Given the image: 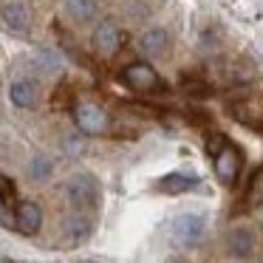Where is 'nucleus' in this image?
<instances>
[{"label":"nucleus","instance_id":"1","mask_svg":"<svg viewBox=\"0 0 263 263\" xmlns=\"http://www.w3.org/2000/svg\"><path fill=\"white\" fill-rule=\"evenodd\" d=\"M65 195H68L71 206H77V210H97L102 193H99V181L91 173H77L65 184Z\"/></svg>","mask_w":263,"mask_h":263},{"label":"nucleus","instance_id":"2","mask_svg":"<svg viewBox=\"0 0 263 263\" xmlns=\"http://www.w3.org/2000/svg\"><path fill=\"white\" fill-rule=\"evenodd\" d=\"M122 82H125L130 91H136V93H156V91L164 88L159 71H156L150 63H142V60L125 65V71H122Z\"/></svg>","mask_w":263,"mask_h":263},{"label":"nucleus","instance_id":"3","mask_svg":"<svg viewBox=\"0 0 263 263\" xmlns=\"http://www.w3.org/2000/svg\"><path fill=\"white\" fill-rule=\"evenodd\" d=\"M223 246H227L229 257H235V260H249V257H255L260 240H257L255 227H249V223H238V227H232L227 232Z\"/></svg>","mask_w":263,"mask_h":263},{"label":"nucleus","instance_id":"4","mask_svg":"<svg viewBox=\"0 0 263 263\" xmlns=\"http://www.w3.org/2000/svg\"><path fill=\"white\" fill-rule=\"evenodd\" d=\"M212 159H215L212 161L215 178L223 184V187H232V184L238 181L240 170H243V153H240V147H235L232 142H227Z\"/></svg>","mask_w":263,"mask_h":263},{"label":"nucleus","instance_id":"5","mask_svg":"<svg viewBox=\"0 0 263 263\" xmlns=\"http://www.w3.org/2000/svg\"><path fill=\"white\" fill-rule=\"evenodd\" d=\"M74 125L85 136H102V133L110 130V116L99 105L85 102V105H77L74 108Z\"/></svg>","mask_w":263,"mask_h":263},{"label":"nucleus","instance_id":"6","mask_svg":"<svg viewBox=\"0 0 263 263\" xmlns=\"http://www.w3.org/2000/svg\"><path fill=\"white\" fill-rule=\"evenodd\" d=\"M204 232H206L204 215L184 212V215H178L176 221H173V238H176L181 246H195V243H201Z\"/></svg>","mask_w":263,"mask_h":263},{"label":"nucleus","instance_id":"7","mask_svg":"<svg viewBox=\"0 0 263 263\" xmlns=\"http://www.w3.org/2000/svg\"><path fill=\"white\" fill-rule=\"evenodd\" d=\"M91 43H93V51L97 54L110 57V54H116L122 48V43H125V31H122L114 20H102V23L93 29Z\"/></svg>","mask_w":263,"mask_h":263},{"label":"nucleus","instance_id":"8","mask_svg":"<svg viewBox=\"0 0 263 263\" xmlns=\"http://www.w3.org/2000/svg\"><path fill=\"white\" fill-rule=\"evenodd\" d=\"M198 181L201 178L193 176V173H167V176H161L159 181L153 184V190L161 195H184V193L198 187Z\"/></svg>","mask_w":263,"mask_h":263},{"label":"nucleus","instance_id":"9","mask_svg":"<svg viewBox=\"0 0 263 263\" xmlns=\"http://www.w3.org/2000/svg\"><path fill=\"white\" fill-rule=\"evenodd\" d=\"M0 23H3V29H6V31L23 34V31L29 29V23H31L29 6H26V3H20V0H12V3H6V6L0 9Z\"/></svg>","mask_w":263,"mask_h":263},{"label":"nucleus","instance_id":"10","mask_svg":"<svg viewBox=\"0 0 263 263\" xmlns=\"http://www.w3.org/2000/svg\"><path fill=\"white\" fill-rule=\"evenodd\" d=\"M40 227H43V210L34 201H23L14 212V229L20 235H37Z\"/></svg>","mask_w":263,"mask_h":263},{"label":"nucleus","instance_id":"11","mask_svg":"<svg viewBox=\"0 0 263 263\" xmlns=\"http://www.w3.org/2000/svg\"><path fill=\"white\" fill-rule=\"evenodd\" d=\"M167 48H170V34H167L164 29H147L142 37H139V51L144 54V57L156 60V57H164Z\"/></svg>","mask_w":263,"mask_h":263},{"label":"nucleus","instance_id":"12","mask_svg":"<svg viewBox=\"0 0 263 263\" xmlns=\"http://www.w3.org/2000/svg\"><path fill=\"white\" fill-rule=\"evenodd\" d=\"M232 116L249 127H263V99H240V102H235Z\"/></svg>","mask_w":263,"mask_h":263},{"label":"nucleus","instance_id":"13","mask_svg":"<svg viewBox=\"0 0 263 263\" xmlns=\"http://www.w3.org/2000/svg\"><path fill=\"white\" fill-rule=\"evenodd\" d=\"M9 97L17 108H34L40 102V88H37L34 80H17L9 88Z\"/></svg>","mask_w":263,"mask_h":263},{"label":"nucleus","instance_id":"14","mask_svg":"<svg viewBox=\"0 0 263 263\" xmlns=\"http://www.w3.org/2000/svg\"><path fill=\"white\" fill-rule=\"evenodd\" d=\"M63 232H65V243L80 246L82 240H88V235H91V221L82 218V215H68L63 223Z\"/></svg>","mask_w":263,"mask_h":263},{"label":"nucleus","instance_id":"15","mask_svg":"<svg viewBox=\"0 0 263 263\" xmlns=\"http://www.w3.org/2000/svg\"><path fill=\"white\" fill-rule=\"evenodd\" d=\"M65 12L77 23H88V20L97 17V0H65Z\"/></svg>","mask_w":263,"mask_h":263},{"label":"nucleus","instance_id":"16","mask_svg":"<svg viewBox=\"0 0 263 263\" xmlns=\"http://www.w3.org/2000/svg\"><path fill=\"white\" fill-rule=\"evenodd\" d=\"M243 204L246 206H263V167L252 173L249 184H246V193H243Z\"/></svg>","mask_w":263,"mask_h":263},{"label":"nucleus","instance_id":"17","mask_svg":"<svg viewBox=\"0 0 263 263\" xmlns=\"http://www.w3.org/2000/svg\"><path fill=\"white\" fill-rule=\"evenodd\" d=\"M54 173V161L48 156H34L29 164V178L31 181H46L48 176Z\"/></svg>","mask_w":263,"mask_h":263},{"label":"nucleus","instance_id":"18","mask_svg":"<svg viewBox=\"0 0 263 263\" xmlns=\"http://www.w3.org/2000/svg\"><path fill=\"white\" fill-rule=\"evenodd\" d=\"M9 195H12V193H3V190H0V227L14 229V212H17V210L12 206Z\"/></svg>","mask_w":263,"mask_h":263},{"label":"nucleus","instance_id":"19","mask_svg":"<svg viewBox=\"0 0 263 263\" xmlns=\"http://www.w3.org/2000/svg\"><path fill=\"white\" fill-rule=\"evenodd\" d=\"M223 144H227V136H223V133H210V139H206V150H210V156H215Z\"/></svg>","mask_w":263,"mask_h":263},{"label":"nucleus","instance_id":"20","mask_svg":"<svg viewBox=\"0 0 263 263\" xmlns=\"http://www.w3.org/2000/svg\"><path fill=\"white\" fill-rule=\"evenodd\" d=\"M0 190H3V193H12V184H9L3 176H0Z\"/></svg>","mask_w":263,"mask_h":263}]
</instances>
